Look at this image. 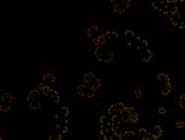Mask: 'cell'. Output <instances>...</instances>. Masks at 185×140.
<instances>
[{"instance_id":"d6986e66","label":"cell","mask_w":185,"mask_h":140,"mask_svg":"<svg viewBox=\"0 0 185 140\" xmlns=\"http://www.w3.org/2000/svg\"><path fill=\"white\" fill-rule=\"evenodd\" d=\"M76 92H78V95L81 97V98H85V92H87V85L84 84H80L79 86L76 88Z\"/></svg>"},{"instance_id":"4316f807","label":"cell","mask_w":185,"mask_h":140,"mask_svg":"<svg viewBox=\"0 0 185 140\" xmlns=\"http://www.w3.org/2000/svg\"><path fill=\"white\" fill-rule=\"evenodd\" d=\"M134 95L136 99H141V98H144L145 92H144V90L141 89V88H137V89H135V91H134Z\"/></svg>"},{"instance_id":"ffe728a7","label":"cell","mask_w":185,"mask_h":140,"mask_svg":"<svg viewBox=\"0 0 185 140\" xmlns=\"http://www.w3.org/2000/svg\"><path fill=\"white\" fill-rule=\"evenodd\" d=\"M0 100H1V102L13 104V95L10 93H5L2 94V95H0Z\"/></svg>"},{"instance_id":"cb8c5ba5","label":"cell","mask_w":185,"mask_h":140,"mask_svg":"<svg viewBox=\"0 0 185 140\" xmlns=\"http://www.w3.org/2000/svg\"><path fill=\"white\" fill-rule=\"evenodd\" d=\"M61 116L63 118H70V114H71V111H70V108L66 107V105H63L61 108Z\"/></svg>"},{"instance_id":"ba28073f","label":"cell","mask_w":185,"mask_h":140,"mask_svg":"<svg viewBox=\"0 0 185 140\" xmlns=\"http://www.w3.org/2000/svg\"><path fill=\"white\" fill-rule=\"evenodd\" d=\"M169 21H171V24L173 25V26L177 27V26H178V24H180L181 21H183L182 14H181L180 11H177V13H175V14H172L171 18H169Z\"/></svg>"},{"instance_id":"5bb4252c","label":"cell","mask_w":185,"mask_h":140,"mask_svg":"<svg viewBox=\"0 0 185 140\" xmlns=\"http://www.w3.org/2000/svg\"><path fill=\"white\" fill-rule=\"evenodd\" d=\"M139 137L144 140H152V135H150V131L147 130L146 128H140L138 130Z\"/></svg>"},{"instance_id":"603a6c76","label":"cell","mask_w":185,"mask_h":140,"mask_svg":"<svg viewBox=\"0 0 185 140\" xmlns=\"http://www.w3.org/2000/svg\"><path fill=\"white\" fill-rule=\"evenodd\" d=\"M162 1L163 0H150L149 2V8L153 10H158L159 7L162 5Z\"/></svg>"},{"instance_id":"8992f818","label":"cell","mask_w":185,"mask_h":140,"mask_svg":"<svg viewBox=\"0 0 185 140\" xmlns=\"http://www.w3.org/2000/svg\"><path fill=\"white\" fill-rule=\"evenodd\" d=\"M47 99H50L52 102L55 103V104H58V103L61 102V97L60 94L57 93V91H56L55 89H51L50 90V92L45 95Z\"/></svg>"},{"instance_id":"9a60e30c","label":"cell","mask_w":185,"mask_h":140,"mask_svg":"<svg viewBox=\"0 0 185 140\" xmlns=\"http://www.w3.org/2000/svg\"><path fill=\"white\" fill-rule=\"evenodd\" d=\"M172 83H168V84H163L161 85V94H162L163 97H167L168 94L172 93Z\"/></svg>"},{"instance_id":"f1b7e54d","label":"cell","mask_w":185,"mask_h":140,"mask_svg":"<svg viewBox=\"0 0 185 140\" xmlns=\"http://www.w3.org/2000/svg\"><path fill=\"white\" fill-rule=\"evenodd\" d=\"M136 133H135L134 130H125L124 133H122V139H128V138H132L135 137Z\"/></svg>"},{"instance_id":"1f68e13d","label":"cell","mask_w":185,"mask_h":140,"mask_svg":"<svg viewBox=\"0 0 185 140\" xmlns=\"http://www.w3.org/2000/svg\"><path fill=\"white\" fill-rule=\"evenodd\" d=\"M177 11H180L178 6L176 5V4H171V6H169V15L175 14V13H177Z\"/></svg>"},{"instance_id":"7402d4cb","label":"cell","mask_w":185,"mask_h":140,"mask_svg":"<svg viewBox=\"0 0 185 140\" xmlns=\"http://www.w3.org/2000/svg\"><path fill=\"white\" fill-rule=\"evenodd\" d=\"M91 85H92L93 88L97 90V91H99V90L101 89V79L95 75L94 79H93V81L91 82Z\"/></svg>"},{"instance_id":"e0dca14e","label":"cell","mask_w":185,"mask_h":140,"mask_svg":"<svg viewBox=\"0 0 185 140\" xmlns=\"http://www.w3.org/2000/svg\"><path fill=\"white\" fill-rule=\"evenodd\" d=\"M37 89L39 90V92L43 94V95H46L48 92H50V90L52 89L51 86H48L46 83H44V82H41L39 85H38V88Z\"/></svg>"},{"instance_id":"d6a6232c","label":"cell","mask_w":185,"mask_h":140,"mask_svg":"<svg viewBox=\"0 0 185 140\" xmlns=\"http://www.w3.org/2000/svg\"><path fill=\"white\" fill-rule=\"evenodd\" d=\"M157 113L159 114V116H166L167 114V109L165 107H158L157 109Z\"/></svg>"},{"instance_id":"60d3db41","label":"cell","mask_w":185,"mask_h":140,"mask_svg":"<svg viewBox=\"0 0 185 140\" xmlns=\"http://www.w3.org/2000/svg\"><path fill=\"white\" fill-rule=\"evenodd\" d=\"M118 1H119V0H118Z\"/></svg>"},{"instance_id":"52a82bcc","label":"cell","mask_w":185,"mask_h":140,"mask_svg":"<svg viewBox=\"0 0 185 140\" xmlns=\"http://www.w3.org/2000/svg\"><path fill=\"white\" fill-rule=\"evenodd\" d=\"M93 44H94V46H104L108 44V41L106 39L103 34H99L98 36L93 38Z\"/></svg>"},{"instance_id":"b9f144b4","label":"cell","mask_w":185,"mask_h":140,"mask_svg":"<svg viewBox=\"0 0 185 140\" xmlns=\"http://www.w3.org/2000/svg\"><path fill=\"white\" fill-rule=\"evenodd\" d=\"M0 101H1V100H0Z\"/></svg>"},{"instance_id":"30bf717a","label":"cell","mask_w":185,"mask_h":140,"mask_svg":"<svg viewBox=\"0 0 185 140\" xmlns=\"http://www.w3.org/2000/svg\"><path fill=\"white\" fill-rule=\"evenodd\" d=\"M115 60V53L110 49L103 51V63H110Z\"/></svg>"},{"instance_id":"3957f363","label":"cell","mask_w":185,"mask_h":140,"mask_svg":"<svg viewBox=\"0 0 185 140\" xmlns=\"http://www.w3.org/2000/svg\"><path fill=\"white\" fill-rule=\"evenodd\" d=\"M85 33H87V36L89 38L93 39L95 36H98L100 34V27L98 26L97 24H89L85 27Z\"/></svg>"},{"instance_id":"4fadbf2b","label":"cell","mask_w":185,"mask_h":140,"mask_svg":"<svg viewBox=\"0 0 185 140\" xmlns=\"http://www.w3.org/2000/svg\"><path fill=\"white\" fill-rule=\"evenodd\" d=\"M139 120V114L138 112L135 110V108L130 107V112H129V123H137Z\"/></svg>"},{"instance_id":"277c9868","label":"cell","mask_w":185,"mask_h":140,"mask_svg":"<svg viewBox=\"0 0 185 140\" xmlns=\"http://www.w3.org/2000/svg\"><path fill=\"white\" fill-rule=\"evenodd\" d=\"M154 58V52L149 48H144L140 52V60L144 63H149Z\"/></svg>"},{"instance_id":"2e32d148","label":"cell","mask_w":185,"mask_h":140,"mask_svg":"<svg viewBox=\"0 0 185 140\" xmlns=\"http://www.w3.org/2000/svg\"><path fill=\"white\" fill-rule=\"evenodd\" d=\"M157 80H158V83H159V85L171 83V79H169L166 74L162 73V72H159V73L157 74Z\"/></svg>"},{"instance_id":"4dcf8cb0","label":"cell","mask_w":185,"mask_h":140,"mask_svg":"<svg viewBox=\"0 0 185 140\" xmlns=\"http://www.w3.org/2000/svg\"><path fill=\"white\" fill-rule=\"evenodd\" d=\"M135 35H136V33H135L134 30H125V32L122 33L124 38H132Z\"/></svg>"},{"instance_id":"7c38bea8","label":"cell","mask_w":185,"mask_h":140,"mask_svg":"<svg viewBox=\"0 0 185 140\" xmlns=\"http://www.w3.org/2000/svg\"><path fill=\"white\" fill-rule=\"evenodd\" d=\"M103 46H95L94 48V56L99 63H103Z\"/></svg>"},{"instance_id":"8fae6325","label":"cell","mask_w":185,"mask_h":140,"mask_svg":"<svg viewBox=\"0 0 185 140\" xmlns=\"http://www.w3.org/2000/svg\"><path fill=\"white\" fill-rule=\"evenodd\" d=\"M104 35V37L108 41V43L112 41V39H118V38H120V34L118 33V32H115V30H109V32H106V33H103Z\"/></svg>"},{"instance_id":"5b68a950","label":"cell","mask_w":185,"mask_h":140,"mask_svg":"<svg viewBox=\"0 0 185 140\" xmlns=\"http://www.w3.org/2000/svg\"><path fill=\"white\" fill-rule=\"evenodd\" d=\"M150 135H152V140H157L163 137V128L161 125H154L152 130H150Z\"/></svg>"},{"instance_id":"e575fe53","label":"cell","mask_w":185,"mask_h":140,"mask_svg":"<svg viewBox=\"0 0 185 140\" xmlns=\"http://www.w3.org/2000/svg\"><path fill=\"white\" fill-rule=\"evenodd\" d=\"M184 122L183 121H176L175 122V127L177 128V129H183L184 128Z\"/></svg>"},{"instance_id":"ac0fdd59","label":"cell","mask_w":185,"mask_h":140,"mask_svg":"<svg viewBox=\"0 0 185 140\" xmlns=\"http://www.w3.org/2000/svg\"><path fill=\"white\" fill-rule=\"evenodd\" d=\"M94 76H95V74H94L93 72H91V71H87L85 74H84V83L91 84V82H92L93 79H94Z\"/></svg>"},{"instance_id":"9c48e42d","label":"cell","mask_w":185,"mask_h":140,"mask_svg":"<svg viewBox=\"0 0 185 140\" xmlns=\"http://www.w3.org/2000/svg\"><path fill=\"white\" fill-rule=\"evenodd\" d=\"M87 85V92H85V99H89V100H91V99L95 98L97 97V93L98 91L94 88H93L91 84H85Z\"/></svg>"},{"instance_id":"ab89813d","label":"cell","mask_w":185,"mask_h":140,"mask_svg":"<svg viewBox=\"0 0 185 140\" xmlns=\"http://www.w3.org/2000/svg\"><path fill=\"white\" fill-rule=\"evenodd\" d=\"M1 139H2V137H1V135H0V140H1Z\"/></svg>"},{"instance_id":"6da1fadb","label":"cell","mask_w":185,"mask_h":140,"mask_svg":"<svg viewBox=\"0 0 185 140\" xmlns=\"http://www.w3.org/2000/svg\"><path fill=\"white\" fill-rule=\"evenodd\" d=\"M41 92L38 89H33L27 95L28 105L33 110H39L42 108V102H41Z\"/></svg>"},{"instance_id":"83f0119b","label":"cell","mask_w":185,"mask_h":140,"mask_svg":"<svg viewBox=\"0 0 185 140\" xmlns=\"http://www.w3.org/2000/svg\"><path fill=\"white\" fill-rule=\"evenodd\" d=\"M118 2H120V5L122 6L126 10L129 9L130 7L132 6V1H131V0H119Z\"/></svg>"},{"instance_id":"836d02e7","label":"cell","mask_w":185,"mask_h":140,"mask_svg":"<svg viewBox=\"0 0 185 140\" xmlns=\"http://www.w3.org/2000/svg\"><path fill=\"white\" fill-rule=\"evenodd\" d=\"M126 105H127V104H126V103H124V102H119V103H116V104H115V107H116L117 109L119 110V111H121V110H122V109H124Z\"/></svg>"},{"instance_id":"f35d334b","label":"cell","mask_w":185,"mask_h":140,"mask_svg":"<svg viewBox=\"0 0 185 140\" xmlns=\"http://www.w3.org/2000/svg\"><path fill=\"white\" fill-rule=\"evenodd\" d=\"M178 1H180V2H184V0H178Z\"/></svg>"},{"instance_id":"d4e9b609","label":"cell","mask_w":185,"mask_h":140,"mask_svg":"<svg viewBox=\"0 0 185 140\" xmlns=\"http://www.w3.org/2000/svg\"><path fill=\"white\" fill-rule=\"evenodd\" d=\"M119 113H120V111L115 107V104H112V105L108 109V116H109V117H111V116H118Z\"/></svg>"},{"instance_id":"74e56055","label":"cell","mask_w":185,"mask_h":140,"mask_svg":"<svg viewBox=\"0 0 185 140\" xmlns=\"http://www.w3.org/2000/svg\"><path fill=\"white\" fill-rule=\"evenodd\" d=\"M108 1H110V2H113V4H115V2H118V0H108Z\"/></svg>"},{"instance_id":"8d00e7d4","label":"cell","mask_w":185,"mask_h":140,"mask_svg":"<svg viewBox=\"0 0 185 140\" xmlns=\"http://www.w3.org/2000/svg\"><path fill=\"white\" fill-rule=\"evenodd\" d=\"M48 139H50V140L54 139V136H53V135H50V136H48Z\"/></svg>"},{"instance_id":"f546056e","label":"cell","mask_w":185,"mask_h":140,"mask_svg":"<svg viewBox=\"0 0 185 140\" xmlns=\"http://www.w3.org/2000/svg\"><path fill=\"white\" fill-rule=\"evenodd\" d=\"M178 107L181 110H184L185 108V95L184 94H181V97L178 98Z\"/></svg>"},{"instance_id":"484cf974","label":"cell","mask_w":185,"mask_h":140,"mask_svg":"<svg viewBox=\"0 0 185 140\" xmlns=\"http://www.w3.org/2000/svg\"><path fill=\"white\" fill-rule=\"evenodd\" d=\"M11 110V104H8V103H5V102H1L0 101V111L5 112H9Z\"/></svg>"},{"instance_id":"44dd1931","label":"cell","mask_w":185,"mask_h":140,"mask_svg":"<svg viewBox=\"0 0 185 140\" xmlns=\"http://www.w3.org/2000/svg\"><path fill=\"white\" fill-rule=\"evenodd\" d=\"M113 10L117 15H124L126 13V9L120 5V2H115L113 5Z\"/></svg>"},{"instance_id":"7a4b0ae2","label":"cell","mask_w":185,"mask_h":140,"mask_svg":"<svg viewBox=\"0 0 185 140\" xmlns=\"http://www.w3.org/2000/svg\"><path fill=\"white\" fill-rule=\"evenodd\" d=\"M42 82L46 83L48 86H51L52 89H55L56 86V76L51 72H45L42 75Z\"/></svg>"},{"instance_id":"d590c367","label":"cell","mask_w":185,"mask_h":140,"mask_svg":"<svg viewBox=\"0 0 185 140\" xmlns=\"http://www.w3.org/2000/svg\"><path fill=\"white\" fill-rule=\"evenodd\" d=\"M177 28H178V29H184V28H185V24H184V21H181V23L178 24V26H177Z\"/></svg>"}]
</instances>
